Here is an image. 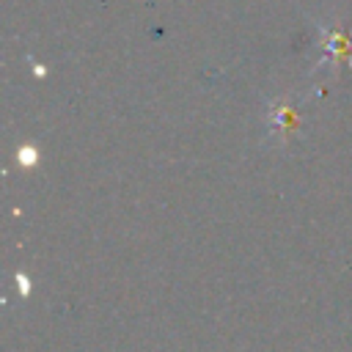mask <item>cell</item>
<instances>
[{
    "label": "cell",
    "instance_id": "1",
    "mask_svg": "<svg viewBox=\"0 0 352 352\" xmlns=\"http://www.w3.org/2000/svg\"><path fill=\"white\" fill-rule=\"evenodd\" d=\"M16 160H19L22 168H33V165L38 162V148H36V146H22V148L16 151Z\"/></svg>",
    "mask_w": 352,
    "mask_h": 352
},
{
    "label": "cell",
    "instance_id": "2",
    "mask_svg": "<svg viewBox=\"0 0 352 352\" xmlns=\"http://www.w3.org/2000/svg\"><path fill=\"white\" fill-rule=\"evenodd\" d=\"M16 283H19V292H22V294H28V292H30V280H28V275H22V272H19V275H16Z\"/></svg>",
    "mask_w": 352,
    "mask_h": 352
}]
</instances>
